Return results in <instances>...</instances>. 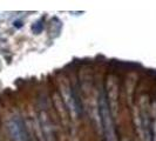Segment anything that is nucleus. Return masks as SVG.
I'll use <instances>...</instances> for the list:
<instances>
[{"label":"nucleus","instance_id":"obj_3","mask_svg":"<svg viewBox=\"0 0 156 141\" xmlns=\"http://www.w3.org/2000/svg\"><path fill=\"white\" fill-rule=\"evenodd\" d=\"M7 129L13 141H28V133L26 129V125L23 124L21 118H9L7 121Z\"/></svg>","mask_w":156,"mask_h":141},{"label":"nucleus","instance_id":"obj_1","mask_svg":"<svg viewBox=\"0 0 156 141\" xmlns=\"http://www.w3.org/2000/svg\"><path fill=\"white\" fill-rule=\"evenodd\" d=\"M146 98H142L139 106L135 108L134 121L136 126V132L139 134L140 141H153L151 135V113L149 112Z\"/></svg>","mask_w":156,"mask_h":141},{"label":"nucleus","instance_id":"obj_4","mask_svg":"<svg viewBox=\"0 0 156 141\" xmlns=\"http://www.w3.org/2000/svg\"><path fill=\"white\" fill-rule=\"evenodd\" d=\"M62 96H63V100L66 102L68 110H70V113L74 114V117L76 118L78 117V113H79V108H78V105H76V101L72 94V91H70V87L69 86H65L62 87Z\"/></svg>","mask_w":156,"mask_h":141},{"label":"nucleus","instance_id":"obj_2","mask_svg":"<svg viewBox=\"0 0 156 141\" xmlns=\"http://www.w3.org/2000/svg\"><path fill=\"white\" fill-rule=\"evenodd\" d=\"M99 118H100V121H101V127L105 140L117 141L113 113L110 110V107L105 94H101L100 98H99Z\"/></svg>","mask_w":156,"mask_h":141}]
</instances>
